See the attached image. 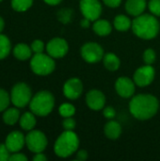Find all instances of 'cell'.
I'll return each instance as SVG.
<instances>
[{
  "instance_id": "cell-1",
  "label": "cell",
  "mask_w": 160,
  "mask_h": 161,
  "mask_svg": "<svg viewBox=\"0 0 160 161\" xmlns=\"http://www.w3.org/2000/svg\"><path fill=\"white\" fill-rule=\"evenodd\" d=\"M159 102L152 94H138L129 103L131 114L138 120L145 121L153 118L158 111Z\"/></svg>"
},
{
  "instance_id": "cell-2",
  "label": "cell",
  "mask_w": 160,
  "mask_h": 161,
  "mask_svg": "<svg viewBox=\"0 0 160 161\" xmlns=\"http://www.w3.org/2000/svg\"><path fill=\"white\" fill-rule=\"evenodd\" d=\"M132 30L136 36L144 40H151L158 34L160 25L155 15L141 14L132 22Z\"/></svg>"
},
{
  "instance_id": "cell-3",
  "label": "cell",
  "mask_w": 160,
  "mask_h": 161,
  "mask_svg": "<svg viewBox=\"0 0 160 161\" xmlns=\"http://www.w3.org/2000/svg\"><path fill=\"white\" fill-rule=\"evenodd\" d=\"M78 146V136L73 130H65L56 141L54 151L58 157L65 158L74 154L77 151Z\"/></svg>"
},
{
  "instance_id": "cell-4",
  "label": "cell",
  "mask_w": 160,
  "mask_h": 161,
  "mask_svg": "<svg viewBox=\"0 0 160 161\" xmlns=\"http://www.w3.org/2000/svg\"><path fill=\"white\" fill-rule=\"evenodd\" d=\"M55 106V98L50 92L41 91L39 92L34 97H32L29 108L30 110L37 116L44 117L51 113Z\"/></svg>"
},
{
  "instance_id": "cell-5",
  "label": "cell",
  "mask_w": 160,
  "mask_h": 161,
  "mask_svg": "<svg viewBox=\"0 0 160 161\" xmlns=\"http://www.w3.org/2000/svg\"><path fill=\"white\" fill-rule=\"evenodd\" d=\"M30 67L33 73L39 75H47L51 74L56 67L54 58L43 53L35 54L30 61Z\"/></svg>"
},
{
  "instance_id": "cell-6",
  "label": "cell",
  "mask_w": 160,
  "mask_h": 161,
  "mask_svg": "<svg viewBox=\"0 0 160 161\" xmlns=\"http://www.w3.org/2000/svg\"><path fill=\"white\" fill-rule=\"evenodd\" d=\"M31 90L25 83L16 84L10 92V101L16 108H25L31 101Z\"/></svg>"
},
{
  "instance_id": "cell-7",
  "label": "cell",
  "mask_w": 160,
  "mask_h": 161,
  "mask_svg": "<svg viewBox=\"0 0 160 161\" xmlns=\"http://www.w3.org/2000/svg\"><path fill=\"white\" fill-rule=\"evenodd\" d=\"M25 143L27 148L35 153H42L47 146L46 136L40 130H30L25 137Z\"/></svg>"
},
{
  "instance_id": "cell-8",
  "label": "cell",
  "mask_w": 160,
  "mask_h": 161,
  "mask_svg": "<svg viewBox=\"0 0 160 161\" xmlns=\"http://www.w3.org/2000/svg\"><path fill=\"white\" fill-rule=\"evenodd\" d=\"M102 46L96 42H87L81 47V57L89 63H96L104 58Z\"/></svg>"
},
{
  "instance_id": "cell-9",
  "label": "cell",
  "mask_w": 160,
  "mask_h": 161,
  "mask_svg": "<svg viewBox=\"0 0 160 161\" xmlns=\"http://www.w3.org/2000/svg\"><path fill=\"white\" fill-rule=\"evenodd\" d=\"M80 10L85 18L91 21H96L101 16L102 5L99 0H81Z\"/></svg>"
},
{
  "instance_id": "cell-10",
  "label": "cell",
  "mask_w": 160,
  "mask_h": 161,
  "mask_svg": "<svg viewBox=\"0 0 160 161\" xmlns=\"http://www.w3.org/2000/svg\"><path fill=\"white\" fill-rule=\"evenodd\" d=\"M155 75H156V72L154 67L152 65L146 64L136 70L133 76V80L137 86L146 87L154 81Z\"/></svg>"
},
{
  "instance_id": "cell-11",
  "label": "cell",
  "mask_w": 160,
  "mask_h": 161,
  "mask_svg": "<svg viewBox=\"0 0 160 161\" xmlns=\"http://www.w3.org/2000/svg\"><path fill=\"white\" fill-rule=\"evenodd\" d=\"M46 50L49 56L54 58H63L69 50L67 42L62 38H54L46 45Z\"/></svg>"
},
{
  "instance_id": "cell-12",
  "label": "cell",
  "mask_w": 160,
  "mask_h": 161,
  "mask_svg": "<svg viewBox=\"0 0 160 161\" xmlns=\"http://www.w3.org/2000/svg\"><path fill=\"white\" fill-rule=\"evenodd\" d=\"M83 92V83L77 77L68 79L63 86V93L65 97L71 100L77 99Z\"/></svg>"
},
{
  "instance_id": "cell-13",
  "label": "cell",
  "mask_w": 160,
  "mask_h": 161,
  "mask_svg": "<svg viewBox=\"0 0 160 161\" xmlns=\"http://www.w3.org/2000/svg\"><path fill=\"white\" fill-rule=\"evenodd\" d=\"M135 85L134 80H131L129 77L121 76L117 79L115 83V89L117 93L123 98H129L135 93Z\"/></svg>"
},
{
  "instance_id": "cell-14",
  "label": "cell",
  "mask_w": 160,
  "mask_h": 161,
  "mask_svg": "<svg viewBox=\"0 0 160 161\" xmlns=\"http://www.w3.org/2000/svg\"><path fill=\"white\" fill-rule=\"evenodd\" d=\"M86 103L91 109L101 110L106 106V96L101 91L91 90L86 95Z\"/></svg>"
},
{
  "instance_id": "cell-15",
  "label": "cell",
  "mask_w": 160,
  "mask_h": 161,
  "mask_svg": "<svg viewBox=\"0 0 160 161\" xmlns=\"http://www.w3.org/2000/svg\"><path fill=\"white\" fill-rule=\"evenodd\" d=\"M25 138L19 131H13L9 133L6 139V146L10 153L19 152L25 145Z\"/></svg>"
},
{
  "instance_id": "cell-16",
  "label": "cell",
  "mask_w": 160,
  "mask_h": 161,
  "mask_svg": "<svg viewBox=\"0 0 160 161\" xmlns=\"http://www.w3.org/2000/svg\"><path fill=\"white\" fill-rule=\"evenodd\" d=\"M146 4V0H127L125 3V9L128 14L137 17L143 13Z\"/></svg>"
},
{
  "instance_id": "cell-17",
  "label": "cell",
  "mask_w": 160,
  "mask_h": 161,
  "mask_svg": "<svg viewBox=\"0 0 160 161\" xmlns=\"http://www.w3.org/2000/svg\"><path fill=\"white\" fill-rule=\"evenodd\" d=\"M104 133L109 140H117L122 134V126L116 121H109L104 127Z\"/></svg>"
},
{
  "instance_id": "cell-18",
  "label": "cell",
  "mask_w": 160,
  "mask_h": 161,
  "mask_svg": "<svg viewBox=\"0 0 160 161\" xmlns=\"http://www.w3.org/2000/svg\"><path fill=\"white\" fill-rule=\"evenodd\" d=\"M92 28L97 35L103 37L109 35L112 31V25H110V23L103 19H97L96 21H94Z\"/></svg>"
},
{
  "instance_id": "cell-19",
  "label": "cell",
  "mask_w": 160,
  "mask_h": 161,
  "mask_svg": "<svg viewBox=\"0 0 160 161\" xmlns=\"http://www.w3.org/2000/svg\"><path fill=\"white\" fill-rule=\"evenodd\" d=\"M103 62H104V66L110 72L117 71L121 65L120 58L113 53H108L104 55Z\"/></svg>"
},
{
  "instance_id": "cell-20",
  "label": "cell",
  "mask_w": 160,
  "mask_h": 161,
  "mask_svg": "<svg viewBox=\"0 0 160 161\" xmlns=\"http://www.w3.org/2000/svg\"><path fill=\"white\" fill-rule=\"evenodd\" d=\"M32 49L28 45L25 43H19L17 44L13 49V55L16 58L20 60H25L31 57Z\"/></svg>"
},
{
  "instance_id": "cell-21",
  "label": "cell",
  "mask_w": 160,
  "mask_h": 161,
  "mask_svg": "<svg viewBox=\"0 0 160 161\" xmlns=\"http://www.w3.org/2000/svg\"><path fill=\"white\" fill-rule=\"evenodd\" d=\"M20 125L24 130H27V131L32 130L36 125L35 114L32 111L24 113L23 116H21L20 118Z\"/></svg>"
},
{
  "instance_id": "cell-22",
  "label": "cell",
  "mask_w": 160,
  "mask_h": 161,
  "mask_svg": "<svg viewBox=\"0 0 160 161\" xmlns=\"http://www.w3.org/2000/svg\"><path fill=\"white\" fill-rule=\"evenodd\" d=\"M132 26L131 20L123 14L117 15L114 19V27L119 31H126Z\"/></svg>"
},
{
  "instance_id": "cell-23",
  "label": "cell",
  "mask_w": 160,
  "mask_h": 161,
  "mask_svg": "<svg viewBox=\"0 0 160 161\" xmlns=\"http://www.w3.org/2000/svg\"><path fill=\"white\" fill-rule=\"evenodd\" d=\"M20 118V112L18 110V108H11L7 109L4 114H3V121L5 124L8 125H13L17 123V121Z\"/></svg>"
},
{
  "instance_id": "cell-24",
  "label": "cell",
  "mask_w": 160,
  "mask_h": 161,
  "mask_svg": "<svg viewBox=\"0 0 160 161\" xmlns=\"http://www.w3.org/2000/svg\"><path fill=\"white\" fill-rule=\"evenodd\" d=\"M10 52V42L5 35L0 34V59H3L8 56Z\"/></svg>"
},
{
  "instance_id": "cell-25",
  "label": "cell",
  "mask_w": 160,
  "mask_h": 161,
  "mask_svg": "<svg viewBox=\"0 0 160 161\" xmlns=\"http://www.w3.org/2000/svg\"><path fill=\"white\" fill-rule=\"evenodd\" d=\"M33 0H11V7L14 10L23 12L32 6Z\"/></svg>"
},
{
  "instance_id": "cell-26",
  "label": "cell",
  "mask_w": 160,
  "mask_h": 161,
  "mask_svg": "<svg viewBox=\"0 0 160 161\" xmlns=\"http://www.w3.org/2000/svg\"><path fill=\"white\" fill-rule=\"evenodd\" d=\"M58 112L63 118L73 117L75 113V108L69 103H64L58 108Z\"/></svg>"
},
{
  "instance_id": "cell-27",
  "label": "cell",
  "mask_w": 160,
  "mask_h": 161,
  "mask_svg": "<svg viewBox=\"0 0 160 161\" xmlns=\"http://www.w3.org/2000/svg\"><path fill=\"white\" fill-rule=\"evenodd\" d=\"M9 102H10V96L8 95V93L0 89V112L5 110L8 105H9Z\"/></svg>"
},
{
  "instance_id": "cell-28",
  "label": "cell",
  "mask_w": 160,
  "mask_h": 161,
  "mask_svg": "<svg viewBox=\"0 0 160 161\" xmlns=\"http://www.w3.org/2000/svg\"><path fill=\"white\" fill-rule=\"evenodd\" d=\"M157 58V55L155 50H153L152 48H148L144 51L143 53V60L146 64L148 65H152Z\"/></svg>"
},
{
  "instance_id": "cell-29",
  "label": "cell",
  "mask_w": 160,
  "mask_h": 161,
  "mask_svg": "<svg viewBox=\"0 0 160 161\" xmlns=\"http://www.w3.org/2000/svg\"><path fill=\"white\" fill-rule=\"evenodd\" d=\"M72 9H69V8H63V9H60L58 13V18L59 21H61L62 23H68L71 18H72Z\"/></svg>"
},
{
  "instance_id": "cell-30",
  "label": "cell",
  "mask_w": 160,
  "mask_h": 161,
  "mask_svg": "<svg viewBox=\"0 0 160 161\" xmlns=\"http://www.w3.org/2000/svg\"><path fill=\"white\" fill-rule=\"evenodd\" d=\"M148 8L153 15L160 16V0H150Z\"/></svg>"
},
{
  "instance_id": "cell-31",
  "label": "cell",
  "mask_w": 160,
  "mask_h": 161,
  "mask_svg": "<svg viewBox=\"0 0 160 161\" xmlns=\"http://www.w3.org/2000/svg\"><path fill=\"white\" fill-rule=\"evenodd\" d=\"M31 49L35 54L42 53V51L44 49V43L41 40H35L31 44Z\"/></svg>"
},
{
  "instance_id": "cell-32",
  "label": "cell",
  "mask_w": 160,
  "mask_h": 161,
  "mask_svg": "<svg viewBox=\"0 0 160 161\" xmlns=\"http://www.w3.org/2000/svg\"><path fill=\"white\" fill-rule=\"evenodd\" d=\"M62 125L65 130H74L75 128V121L72 117L64 118Z\"/></svg>"
},
{
  "instance_id": "cell-33",
  "label": "cell",
  "mask_w": 160,
  "mask_h": 161,
  "mask_svg": "<svg viewBox=\"0 0 160 161\" xmlns=\"http://www.w3.org/2000/svg\"><path fill=\"white\" fill-rule=\"evenodd\" d=\"M9 151L6 144H0V161H8L9 159Z\"/></svg>"
},
{
  "instance_id": "cell-34",
  "label": "cell",
  "mask_w": 160,
  "mask_h": 161,
  "mask_svg": "<svg viewBox=\"0 0 160 161\" xmlns=\"http://www.w3.org/2000/svg\"><path fill=\"white\" fill-rule=\"evenodd\" d=\"M103 113H104L105 118L109 119V120H112L116 116V111L112 107H105Z\"/></svg>"
},
{
  "instance_id": "cell-35",
  "label": "cell",
  "mask_w": 160,
  "mask_h": 161,
  "mask_svg": "<svg viewBox=\"0 0 160 161\" xmlns=\"http://www.w3.org/2000/svg\"><path fill=\"white\" fill-rule=\"evenodd\" d=\"M9 161H26L27 158L23 154H13L9 157Z\"/></svg>"
},
{
  "instance_id": "cell-36",
  "label": "cell",
  "mask_w": 160,
  "mask_h": 161,
  "mask_svg": "<svg viewBox=\"0 0 160 161\" xmlns=\"http://www.w3.org/2000/svg\"><path fill=\"white\" fill-rule=\"evenodd\" d=\"M103 1L109 8H117L122 3V0H103Z\"/></svg>"
},
{
  "instance_id": "cell-37",
  "label": "cell",
  "mask_w": 160,
  "mask_h": 161,
  "mask_svg": "<svg viewBox=\"0 0 160 161\" xmlns=\"http://www.w3.org/2000/svg\"><path fill=\"white\" fill-rule=\"evenodd\" d=\"M76 160L79 161H85L88 158V153L85 150H80L76 153V157H75Z\"/></svg>"
},
{
  "instance_id": "cell-38",
  "label": "cell",
  "mask_w": 160,
  "mask_h": 161,
  "mask_svg": "<svg viewBox=\"0 0 160 161\" xmlns=\"http://www.w3.org/2000/svg\"><path fill=\"white\" fill-rule=\"evenodd\" d=\"M33 160L34 161H46L47 160V158L43 155V154H41V153H38V154H36V156L33 158Z\"/></svg>"
},
{
  "instance_id": "cell-39",
  "label": "cell",
  "mask_w": 160,
  "mask_h": 161,
  "mask_svg": "<svg viewBox=\"0 0 160 161\" xmlns=\"http://www.w3.org/2000/svg\"><path fill=\"white\" fill-rule=\"evenodd\" d=\"M90 25H91V20H89L88 18H85V17L80 22V25L84 28H88L90 26Z\"/></svg>"
},
{
  "instance_id": "cell-40",
  "label": "cell",
  "mask_w": 160,
  "mask_h": 161,
  "mask_svg": "<svg viewBox=\"0 0 160 161\" xmlns=\"http://www.w3.org/2000/svg\"><path fill=\"white\" fill-rule=\"evenodd\" d=\"M46 4L51 5V6H56L58 4H59L62 0H43Z\"/></svg>"
},
{
  "instance_id": "cell-41",
  "label": "cell",
  "mask_w": 160,
  "mask_h": 161,
  "mask_svg": "<svg viewBox=\"0 0 160 161\" xmlns=\"http://www.w3.org/2000/svg\"><path fill=\"white\" fill-rule=\"evenodd\" d=\"M4 26H5V23H4V20L3 18L0 16V32L4 29Z\"/></svg>"
},
{
  "instance_id": "cell-42",
  "label": "cell",
  "mask_w": 160,
  "mask_h": 161,
  "mask_svg": "<svg viewBox=\"0 0 160 161\" xmlns=\"http://www.w3.org/2000/svg\"><path fill=\"white\" fill-rule=\"evenodd\" d=\"M1 1H2V0H0V2H1Z\"/></svg>"
}]
</instances>
